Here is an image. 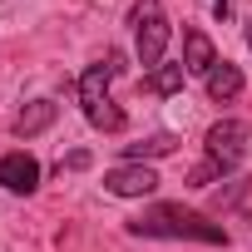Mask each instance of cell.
Instances as JSON below:
<instances>
[{
  "mask_svg": "<svg viewBox=\"0 0 252 252\" xmlns=\"http://www.w3.org/2000/svg\"><path fill=\"white\" fill-rule=\"evenodd\" d=\"M247 139H252V129L242 119H218L213 129L203 134V144H208V158L222 168V173H232L242 158H247Z\"/></svg>",
  "mask_w": 252,
  "mask_h": 252,
  "instance_id": "4",
  "label": "cell"
},
{
  "mask_svg": "<svg viewBox=\"0 0 252 252\" xmlns=\"http://www.w3.org/2000/svg\"><path fill=\"white\" fill-rule=\"evenodd\" d=\"M64 168H69V173H79V168H89V149H74V154L64 158Z\"/></svg>",
  "mask_w": 252,
  "mask_h": 252,
  "instance_id": "13",
  "label": "cell"
},
{
  "mask_svg": "<svg viewBox=\"0 0 252 252\" xmlns=\"http://www.w3.org/2000/svg\"><path fill=\"white\" fill-rule=\"evenodd\" d=\"M247 50H252V20H247Z\"/></svg>",
  "mask_w": 252,
  "mask_h": 252,
  "instance_id": "15",
  "label": "cell"
},
{
  "mask_svg": "<svg viewBox=\"0 0 252 252\" xmlns=\"http://www.w3.org/2000/svg\"><path fill=\"white\" fill-rule=\"evenodd\" d=\"M168 20H163V5L158 0H134V50H139V64L154 74L163 64V50H168Z\"/></svg>",
  "mask_w": 252,
  "mask_h": 252,
  "instance_id": "3",
  "label": "cell"
},
{
  "mask_svg": "<svg viewBox=\"0 0 252 252\" xmlns=\"http://www.w3.org/2000/svg\"><path fill=\"white\" fill-rule=\"evenodd\" d=\"M0 188H5V193H35L40 188V163L25 154V149H15V154H5V158H0Z\"/></svg>",
  "mask_w": 252,
  "mask_h": 252,
  "instance_id": "6",
  "label": "cell"
},
{
  "mask_svg": "<svg viewBox=\"0 0 252 252\" xmlns=\"http://www.w3.org/2000/svg\"><path fill=\"white\" fill-rule=\"evenodd\" d=\"M183 74H188V69H183V60H178V64H158V69L149 74V89L168 99V94H178V89H183Z\"/></svg>",
  "mask_w": 252,
  "mask_h": 252,
  "instance_id": "11",
  "label": "cell"
},
{
  "mask_svg": "<svg viewBox=\"0 0 252 252\" xmlns=\"http://www.w3.org/2000/svg\"><path fill=\"white\" fill-rule=\"evenodd\" d=\"M163 154H173V134H154V139H144V144H124V158H129V163L163 158Z\"/></svg>",
  "mask_w": 252,
  "mask_h": 252,
  "instance_id": "10",
  "label": "cell"
},
{
  "mask_svg": "<svg viewBox=\"0 0 252 252\" xmlns=\"http://www.w3.org/2000/svg\"><path fill=\"white\" fill-rule=\"evenodd\" d=\"M114 74H119V55H104V60H94V64L79 74V104H84V119L94 124V129H104V134H119V129H124V109H114V99H109Z\"/></svg>",
  "mask_w": 252,
  "mask_h": 252,
  "instance_id": "2",
  "label": "cell"
},
{
  "mask_svg": "<svg viewBox=\"0 0 252 252\" xmlns=\"http://www.w3.org/2000/svg\"><path fill=\"white\" fill-rule=\"evenodd\" d=\"M158 183L163 178L149 163H119L104 173V193H114V198H149V193H158Z\"/></svg>",
  "mask_w": 252,
  "mask_h": 252,
  "instance_id": "5",
  "label": "cell"
},
{
  "mask_svg": "<svg viewBox=\"0 0 252 252\" xmlns=\"http://www.w3.org/2000/svg\"><path fill=\"white\" fill-rule=\"evenodd\" d=\"M237 94H242V69L227 64V60H218L213 74H208V99H213V104H227V99H237Z\"/></svg>",
  "mask_w": 252,
  "mask_h": 252,
  "instance_id": "9",
  "label": "cell"
},
{
  "mask_svg": "<svg viewBox=\"0 0 252 252\" xmlns=\"http://www.w3.org/2000/svg\"><path fill=\"white\" fill-rule=\"evenodd\" d=\"M213 10H218V15H227V10H232V0H213Z\"/></svg>",
  "mask_w": 252,
  "mask_h": 252,
  "instance_id": "14",
  "label": "cell"
},
{
  "mask_svg": "<svg viewBox=\"0 0 252 252\" xmlns=\"http://www.w3.org/2000/svg\"><path fill=\"white\" fill-rule=\"evenodd\" d=\"M129 232L134 237H183V242H213V247H227V227L183 208V203H154L144 208L139 218H129Z\"/></svg>",
  "mask_w": 252,
  "mask_h": 252,
  "instance_id": "1",
  "label": "cell"
},
{
  "mask_svg": "<svg viewBox=\"0 0 252 252\" xmlns=\"http://www.w3.org/2000/svg\"><path fill=\"white\" fill-rule=\"evenodd\" d=\"M55 119H60V104H50V99H30V104L15 114V134H20V139H35V134L50 129Z\"/></svg>",
  "mask_w": 252,
  "mask_h": 252,
  "instance_id": "8",
  "label": "cell"
},
{
  "mask_svg": "<svg viewBox=\"0 0 252 252\" xmlns=\"http://www.w3.org/2000/svg\"><path fill=\"white\" fill-rule=\"evenodd\" d=\"M213 64H218V50H213V40L203 35V30H188L183 35V69L188 74H213Z\"/></svg>",
  "mask_w": 252,
  "mask_h": 252,
  "instance_id": "7",
  "label": "cell"
},
{
  "mask_svg": "<svg viewBox=\"0 0 252 252\" xmlns=\"http://www.w3.org/2000/svg\"><path fill=\"white\" fill-rule=\"evenodd\" d=\"M213 178H222V168H218V163H213V158H203V163H198V168H193V178H188V183H193V188H208V183H213Z\"/></svg>",
  "mask_w": 252,
  "mask_h": 252,
  "instance_id": "12",
  "label": "cell"
}]
</instances>
